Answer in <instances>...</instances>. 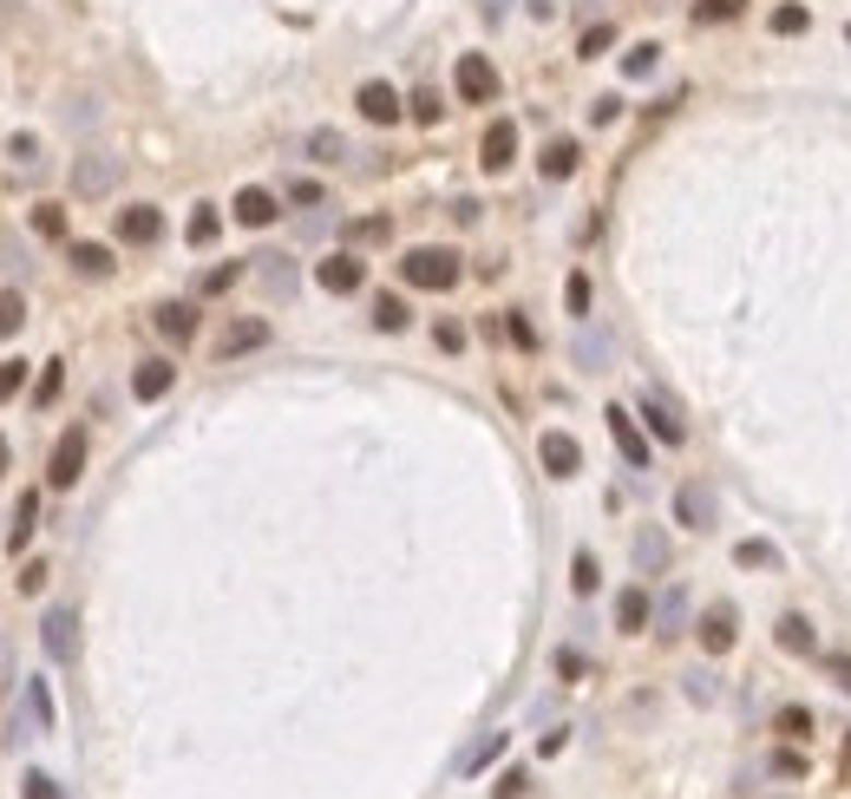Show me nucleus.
Masks as SVG:
<instances>
[{"instance_id":"obj_1","label":"nucleus","mask_w":851,"mask_h":799,"mask_svg":"<svg viewBox=\"0 0 851 799\" xmlns=\"http://www.w3.org/2000/svg\"><path fill=\"white\" fill-rule=\"evenodd\" d=\"M459 275H465V262H459L452 249H433V243H419V249H406V256H400V282H406V289L446 295V289H459Z\"/></svg>"},{"instance_id":"obj_2","label":"nucleus","mask_w":851,"mask_h":799,"mask_svg":"<svg viewBox=\"0 0 851 799\" xmlns=\"http://www.w3.org/2000/svg\"><path fill=\"white\" fill-rule=\"evenodd\" d=\"M452 92H459L465 105H492V98H498V66H492L485 52H459V66H452Z\"/></svg>"},{"instance_id":"obj_3","label":"nucleus","mask_w":851,"mask_h":799,"mask_svg":"<svg viewBox=\"0 0 851 799\" xmlns=\"http://www.w3.org/2000/svg\"><path fill=\"white\" fill-rule=\"evenodd\" d=\"M79 472H85V433L72 426V433H59V446H52V459H46V485H52V492H72Z\"/></svg>"},{"instance_id":"obj_4","label":"nucleus","mask_w":851,"mask_h":799,"mask_svg":"<svg viewBox=\"0 0 851 799\" xmlns=\"http://www.w3.org/2000/svg\"><path fill=\"white\" fill-rule=\"evenodd\" d=\"M714 485H701V479H682L675 485V525H688V531H714Z\"/></svg>"},{"instance_id":"obj_5","label":"nucleus","mask_w":851,"mask_h":799,"mask_svg":"<svg viewBox=\"0 0 851 799\" xmlns=\"http://www.w3.org/2000/svg\"><path fill=\"white\" fill-rule=\"evenodd\" d=\"M111 184H118V157L92 151V157H79V164H72V197L98 203V197H111Z\"/></svg>"},{"instance_id":"obj_6","label":"nucleus","mask_w":851,"mask_h":799,"mask_svg":"<svg viewBox=\"0 0 851 799\" xmlns=\"http://www.w3.org/2000/svg\"><path fill=\"white\" fill-rule=\"evenodd\" d=\"M111 230H118V243H131V249H151V243L164 236V210H157V203H125Z\"/></svg>"},{"instance_id":"obj_7","label":"nucleus","mask_w":851,"mask_h":799,"mask_svg":"<svg viewBox=\"0 0 851 799\" xmlns=\"http://www.w3.org/2000/svg\"><path fill=\"white\" fill-rule=\"evenodd\" d=\"M315 282H321L328 295H354V289L367 282V262H361L354 249H334V256H321V262H315Z\"/></svg>"},{"instance_id":"obj_8","label":"nucleus","mask_w":851,"mask_h":799,"mask_svg":"<svg viewBox=\"0 0 851 799\" xmlns=\"http://www.w3.org/2000/svg\"><path fill=\"white\" fill-rule=\"evenodd\" d=\"M642 420H649V433H655L662 446H682V439H688V420H682V407H675L662 387L642 393Z\"/></svg>"},{"instance_id":"obj_9","label":"nucleus","mask_w":851,"mask_h":799,"mask_svg":"<svg viewBox=\"0 0 851 799\" xmlns=\"http://www.w3.org/2000/svg\"><path fill=\"white\" fill-rule=\"evenodd\" d=\"M354 105H361L367 125H400V118H406V98H400L387 79H367V85L354 92Z\"/></svg>"},{"instance_id":"obj_10","label":"nucleus","mask_w":851,"mask_h":799,"mask_svg":"<svg viewBox=\"0 0 851 799\" xmlns=\"http://www.w3.org/2000/svg\"><path fill=\"white\" fill-rule=\"evenodd\" d=\"M478 164H485V171H511V164H518V125H511V118H492V125H485Z\"/></svg>"},{"instance_id":"obj_11","label":"nucleus","mask_w":851,"mask_h":799,"mask_svg":"<svg viewBox=\"0 0 851 799\" xmlns=\"http://www.w3.org/2000/svg\"><path fill=\"white\" fill-rule=\"evenodd\" d=\"M229 216H236L243 230H269V223L282 216V203H275V190H262V184H243V190H236V203H229Z\"/></svg>"},{"instance_id":"obj_12","label":"nucleus","mask_w":851,"mask_h":799,"mask_svg":"<svg viewBox=\"0 0 851 799\" xmlns=\"http://www.w3.org/2000/svg\"><path fill=\"white\" fill-rule=\"evenodd\" d=\"M256 348H269V321H262V315L229 321V328L216 334V361H236V354H256Z\"/></svg>"},{"instance_id":"obj_13","label":"nucleus","mask_w":851,"mask_h":799,"mask_svg":"<svg viewBox=\"0 0 851 799\" xmlns=\"http://www.w3.org/2000/svg\"><path fill=\"white\" fill-rule=\"evenodd\" d=\"M537 459H544L551 479H577V472H583V446H577L570 433H544V439H537Z\"/></svg>"},{"instance_id":"obj_14","label":"nucleus","mask_w":851,"mask_h":799,"mask_svg":"<svg viewBox=\"0 0 851 799\" xmlns=\"http://www.w3.org/2000/svg\"><path fill=\"white\" fill-rule=\"evenodd\" d=\"M734 623H741V616H734V603H714V610H708V616L695 623L701 649H708V656H728V649H734V636H741Z\"/></svg>"},{"instance_id":"obj_15","label":"nucleus","mask_w":851,"mask_h":799,"mask_svg":"<svg viewBox=\"0 0 851 799\" xmlns=\"http://www.w3.org/2000/svg\"><path fill=\"white\" fill-rule=\"evenodd\" d=\"M603 420H610V439H616V453H623L629 466H649V439H642V426H636V413H623V407H610Z\"/></svg>"},{"instance_id":"obj_16","label":"nucleus","mask_w":851,"mask_h":799,"mask_svg":"<svg viewBox=\"0 0 851 799\" xmlns=\"http://www.w3.org/2000/svg\"><path fill=\"white\" fill-rule=\"evenodd\" d=\"M649 623H655V597H649L642 584H629V590L616 597V630H623V636H642Z\"/></svg>"},{"instance_id":"obj_17","label":"nucleus","mask_w":851,"mask_h":799,"mask_svg":"<svg viewBox=\"0 0 851 799\" xmlns=\"http://www.w3.org/2000/svg\"><path fill=\"white\" fill-rule=\"evenodd\" d=\"M39 643H46V656H52V662H72V649H79V623H72V610H46Z\"/></svg>"},{"instance_id":"obj_18","label":"nucleus","mask_w":851,"mask_h":799,"mask_svg":"<svg viewBox=\"0 0 851 799\" xmlns=\"http://www.w3.org/2000/svg\"><path fill=\"white\" fill-rule=\"evenodd\" d=\"M655 636H662V643L688 636V590H682V584L662 590V603H655Z\"/></svg>"},{"instance_id":"obj_19","label":"nucleus","mask_w":851,"mask_h":799,"mask_svg":"<svg viewBox=\"0 0 851 799\" xmlns=\"http://www.w3.org/2000/svg\"><path fill=\"white\" fill-rule=\"evenodd\" d=\"M773 643H780V649H787V656H806V662H813V656H819V636H813V623H806V616H800V610H787V616H780V623H773Z\"/></svg>"},{"instance_id":"obj_20","label":"nucleus","mask_w":851,"mask_h":799,"mask_svg":"<svg viewBox=\"0 0 851 799\" xmlns=\"http://www.w3.org/2000/svg\"><path fill=\"white\" fill-rule=\"evenodd\" d=\"M577 164H583V144H577V138H551V144H544V157H537V171H544L551 184L577 177Z\"/></svg>"},{"instance_id":"obj_21","label":"nucleus","mask_w":851,"mask_h":799,"mask_svg":"<svg viewBox=\"0 0 851 799\" xmlns=\"http://www.w3.org/2000/svg\"><path fill=\"white\" fill-rule=\"evenodd\" d=\"M151 328H157L164 341L184 348V341H197V308H190V302H164V308L151 315Z\"/></svg>"},{"instance_id":"obj_22","label":"nucleus","mask_w":851,"mask_h":799,"mask_svg":"<svg viewBox=\"0 0 851 799\" xmlns=\"http://www.w3.org/2000/svg\"><path fill=\"white\" fill-rule=\"evenodd\" d=\"M170 387H177V367H170V361H138V374H131V393H138L144 407H151V400H164Z\"/></svg>"},{"instance_id":"obj_23","label":"nucleus","mask_w":851,"mask_h":799,"mask_svg":"<svg viewBox=\"0 0 851 799\" xmlns=\"http://www.w3.org/2000/svg\"><path fill=\"white\" fill-rule=\"evenodd\" d=\"M66 262H72L79 275H92V282L111 275V249H105V243H66Z\"/></svg>"},{"instance_id":"obj_24","label":"nucleus","mask_w":851,"mask_h":799,"mask_svg":"<svg viewBox=\"0 0 851 799\" xmlns=\"http://www.w3.org/2000/svg\"><path fill=\"white\" fill-rule=\"evenodd\" d=\"M33 531H39V498L33 492H20V505H13V531H7V544H13V557L33 544Z\"/></svg>"},{"instance_id":"obj_25","label":"nucleus","mask_w":851,"mask_h":799,"mask_svg":"<svg viewBox=\"0 0 851 799\" xmlns=\"http://www.w3.org/2000/svg\"><path fill=\"white\" fill-rule=\"evenodd\" d=\"M216 230H223V216H216V203H197V210H190V223H184V236H190V249H210V243H216Z\"/></svg>"},{"instance_id":"obj_26","label":"nucleus","mask_w":851,"mask_h":799,"mask_svg":"<svg viewBox=\"0 0 851 799\" xmlns=\"http://www.w3.org/2000/svg\"><path fill=\"white\" fill-rule=\"evenodd\" d=\"M406 321H413V308H406L400 295H374V328H380V334H400Z\"/></svg>"},{"instance_id":"obj_27","label":"nucleus","mask_w":851,"mask_h":799,"mask_svg":"<svg viewBox=\"0 0 851 799\" xmlns=\"http://www.w3.org/2000/svg\"><path fill=\"white\" fill-rule=\"evenodd\" d=\"M308 157H315V164H341V157H347V138L321 125V131H308Z\"/></svg>"},{"instance_id":"obj_28","label":"nucleus","mask_w":851,"mask_h":799,"mask_svg":"<svg viewBox=\"0 0 851 799\" xmlns=\"http://www.w3.org/2000/svg\"><path fill=\"white\" fill-rule=\"evenodd\" d=\"M734 564H741V571H760V564L773 571V564H780V551H773L767 538H741V544H734Z\"/></svg>"},{"instance_id":"obj_29","label":"nucleus","mask_w":851,"mask_h":799,"mask_svg":"<svg viewBox=\"0 0 851 799\" xmlns=\"http://www.w3.org/2000/svg\"><path fill=\"white\" fill-rule=\"evenodd\" d=\"M741 13H747V0H695V26H728Z\"/></svg>"},{"instance_id":"obj_30","label":"nucleus","mask_w":851,"mask_h":799,"mask_svg":"<svg viewBox=\"0 0 851 799\" xmlns=\"http://www.w3.org/2000/svg\"><path fill=\"white\" fill-rule=\"evenodd\" d=\"M33 236L66 243V210H59V203H33Z\"/></svg>"},{"instance_id":"obj_31","label":"nucleus","mask_w":851,"mask_h":799,"mask_svg":"<svg viewBox=\"0 0 851 799\" xmlns=\"http://www.w3.org/2000/svg\"><path fill=\"white\" fill-rule=\"evenodd\" d=\"M636 564H642V571H669V538H662V531H642V538H636Z\"/></svg>"},{"instance_id":"obj_32","label":"nucleus","mask_w":851,"mask_h":799,"mask_svg":"<svg viewBox=\"0 0 851 799\" xmlns=\"http://www.w3.org/2000/svg\"><path fill=\"white\" fill-rule=\"evenodd\" d=\"M20 328H26V295H20V289H0V341L20 334Z\"/></svg>"},{"instance_id":"obj_33","label":"nucleus","mask_w":851,"mask_h":799,"mask_svg":"<svg viewBox=\"0 0 851 799\" xmlns=\"http://www.w3.org/2000/svg\"><path fill=\"white\" fill-rule=\"evenodd\" d=\"M813 26V13L800 7V0H787V7H773V33H787V39H800Z\"/></svg>"},{"instance_id":"obj_34","label":"nucleus","mask_w":851,"mask_h":799,"mask_svg":"<svg viewBox=\"0 0 851 799\" xmlns=\"http://www.w3.org/2000/svg\"><path fill=\"white\" fill-rule=\"evenodd\" d=\"M655 59H662V46H655V39H642V46H629V52H623V72H629V79H649V72H655Z\"/></svg>"},{"instance_id":"obj_35","label":"nucleus","mask_w":851,"mask_h":799,"mask_svg":"<svg viewBox=\"0 0 851 799\" xmlns=\"http://www.w3.org/2000/svg\"><path fill=\"white\" fill-rule=\"evenodd\" d=\"M406 111H413V125H439V118H446V105H439V92H433V85H419V92L406 98Z\"/></svg>"},{"instance_id":"obj_36","label":"nucleus","mask_w":851,"mask_h":799,"mask_svg":"<svg viewBox=\"0 0 851 799\" xmlns=\"http://www.w3.org/2000/svg\"><path fill=\"white\" fill-rule=\"evenodd\" d=\"M236 282H243V262H216V269H203V282H197V289H203V295H229Z\"/></svg>"},{"instance_id":"obj_37","label":"nucleus","mask_w":851,"mask_h":799,"mask_svg":"<svg viewBox=\"0 0 851 799\" xmlns=\"http://www.w3.org/2000/svg\"><path fill=\"white\" fill-rule=\"evenodd\" d=\"M26 721H33V735H46V728H52V702H46V682H26Z\"/></svg>"},{"instance_id":"obj_38","label":"nucleus","mask_w":851,"mask_h":799,"mask_svg":"<svg viewBox=\"0 0 851 799\" xmlns=\"http://www.w3.org/2000/svg\"><path fill=\"white\" fill-rule=\"evenodd\" d=\"M610 46H616V26H610V20H596V26H590V33L577 39V52H583V59H603Z\"/></svg>"},{"instance_id":"obj_39","label":"nucleus","mask_w":851,"mask_h":799,"mask_svg":"<svg viewBox=\"0 0 851 799\" xmlns=\"http://www.w3.org/2000/svg\"><path fill=\"white\" fill-rule=\"evenodd\" d=\"M387 236H393L387 216H361V223H347V243H361V249H367V243H387Z\"/></svg>"},{"instance_id":"obj_40","label":"nucleus","mask_w":851,"mask_h":799,"mask_svg":"<svg viewBox=\"0 0 851 799\" xmlns=\"http://www.w3.org/2000/svg\"><path fill=\"white\" fill-rule=\"evenodd\" d=\"M256 262H262V282H269L275 295H288V289H295V269H288V256H256Z\"/></svg>"},{"instance_id":"obj_41","label":"nucleus","mask_w":851,"mask_h":799,"mask_svg":"<svg viewBox=\"0 0 851 799\" xmlns=\"http://www.w3.org/2000/svg\"><path fill=\"white\" fill-rule=\"evenodd\" d=\"M59 387H66V361H46L39 387H33V407H52V400H59Z\"/></svg>"},{"instance_id":"obj_42","label":"nucleus","mask_w":851,"mask_h":799,"mask_svg":"<svg viewBox=\"0 0 851 799\" xmlns=\"http://www.w3.org/2000/svg\"><path fill=\"white\" fill-rule=\"evenodd\" d=\"M570 584H577V597H590V590L603 584V571H596V557H590V551H577V557H570Z\"/></svg>"},{"instance_id":"obj_43","label":"nucleus","mask_w":851,"mask_h":799,"mask_svg":"<svg viewBox=\"0 0 851 799\" xmlns=\"http://www.w3.org/2000/svg\"><path fill=\"white\" fill-rule=\"evenodd\" d=\"M498 754H505V735H485V741H478V748H472V754L459 761V774H478V767H492Z\"/></svg>"},{"instance_id":"obj_44","label":"nucleus","mask_w":851,"mask_h":799,"mask_svg":"<svg viewBox=\"0 0 851 799\" xmlns=\"http://www.w3.org/2000/svg\"><path fill=\"white\" fill-rule=\"evenodd\" d=\"M773 728H780L787 741H813V715H806V708H780V721H773Z\"/></svg>"},{"instance_id":"obj_45","label":"nucleus","mask_w":851,"mask_h":799,"mask_svg":"<svg viewBox=\"0 0 851 799\" xmlns=\"http://www.w3.org/2000/svg\"><path fill=\"white\" fill-rule=\"evenodd\" d=\"M564 302H570V315H577V321L590 315V275H583V269H577V275L564 282Z\"/></svg>"},{"instance_id":"obj_46","label":"nucleus","mask_w":851,"mask_h":799,"mask_svg":"<svg viewBox=\"0 0 851 799\" xmlns=\"http://www.w3.org/2000/svg\"><path fill=\"white\" fill-rule=\"evenodd\" d=\"M20 799H66V794H59L52 774H26V780H20Z\"/></svg>"},{"instance_id":"obj_47","label":"nucleus","mask_w":851,"mask_h":799,"mask_svg":"<svg viewBox=\"0 0 851 799\" xmlns=\"http://www.w3.org/2000/svg\"><path fill=\"white\" fill-rule=\"evenodd\" d=\"M577 361H583V367H603V361H610V341H603V334H583V341H577Z\"/></svg>"},{"instance_id":"obj_48","label":"nucleus","mask_w":851,"mask_h":799,"mask_svg":"<svg viewBox=\"0 0 851 799\" xmlns=\"http://www.w3.org/2000/svg\"><path fill=\"white\" fill-rule=\"evenodd\" d=\"M20 380H26V361H0V407L20 393Z\"/></svg>"},{"instance_id":"obj_49","label":"nucleus","mask_w":851,"mask_h":799,"mask_svg":"<svg viewBox=\"0 0 851 799\" xmlns=\"http://www.w3.org/2000/svg\"><path fill=\"white\" fill-rule=\"evenodd\" d=\"M773 774H780V780H800V774H806V754L780 748V754H773Z\"/></svg>"},{"instance_id":"obj_50","label":"nucleus","mask_w":851,"mask_h":799,"mask_svg":"<svg viewBox=\"0 0 851 799\" xmlns=\"http://www.w3.org/2000/svg\"><path fill=\"white\" fill-rule=\"evenodd\" d=\"M813 662H819V669H826V675H832V682L851 695V656H813Z\"/></svg>"},{"instance_id":"obj_51","label":"nucleus","mask_w":851,"mask_h":799,"mask_svg":"<svg viewBox=\"0 0 851 799\" xmlns=\"http://www.w3.org/2000/svg\"><path fill=\"white\" fill-rule=\"evenodd\" d=\"M433 341H439L446 354H459V348H465V328H459V321H439V328H433Z\"/></svg>"},{"instance_id":"obj_52","label":"nucleus","mask_w":851,"mask_h":799,"mask_svg":"<svg viewBox=\"0 0 851 799\" xmlns=\"http://www.w3.org/2000/svg\"><path fill=\"white\" fill-rule=\"evenodd\" d=\"M616 118H623V98H596L590 105V125H616Z\"/></svg>"},{"instance_id":"obj_53","label":"nucleus","mask_w":851,"mask_h":799,"mask_svg":"<svg viewBox=\"0 0 851 799\" xmlns=\"http://www.w3.org/2000/svg\"><path fill=\"white\" fill-rule=\"evenodd\" d=\"M288 203H321V184H315V177H295V184H288Z\"/></svg>"},{"instance_id":"obj_54","label":"nucleus","mask_w":851,"mask_h":799,"mask_svg":"<svg viewBox=\"0 0 851 799\" xmlns=\"http://www.w3.org/2000/svg\"><path fill=\"white\" fill-rule=\"evenodd\" d=\"M505 328H511V341H518V348H524V354H531V348H537V328H531V321H524V315H511V321H505Z\"/></svg>"},{"instance_id":"obj_55","label":"nucleus","mask_w":851,"mask_h":799,"mask_svg":"<svg viewBox=\"0 0 851 799\" xmlns=\"http://www.w3.org/2000/svg\"><path fill=\"white\" fill-rule=\"evenodd\" d=\"M46 577H52V571H46V564H26V571H20V590H26V597H33V590H46Z\"/></svg>"},{"instance_id":"obj_56","label":"nucleus","mask_w":851,"mask_h":799,"mask_svg":"<svg viewBox=\"0 0 851 799\" xmlns=\"http://www.w3.org/2000/svg\"><path fill=\"white\" fill-rule=\"evenodd\" d=\"M524 787H531V780H524V774H505V780H498V787H492V794H498V799H524Z\"/></svg>"},{"instance_id":"obj_57","label":"nucleus","mask_w":851,"mask_h":799,"mask_svg":"<svg viewBox=\"0 0 851 799\" xmlns=\"http://www.w3.org/2000/svg\"><path fill=\"white\" fill-rule=\"evenodd\" d=\"M7 151H13V157H26V164H33V157H39V144H33V138H20V131H13V138H7Z\"/></svg>"},{"instance_id":"obj_58","label":"nucleus","mask_w":851,"mask_h":799,"mask_svg":"<svg viewBox=\"0 0 851 799\" xmlns=\"http://www.w3.org/2000/svg\"><path fill=\"white\" fill-rule=\"evenodd\" d=\"M505 7H511V0H478V13H485V20H498Z\"/></svg>"},{"instance_id":"obj_59","label":"nucleus","mask_w":851,"mask_h":799,"mask_svg":"<svg viewBox=\"0 0 851 799\" xmlns=\"http://www.w3.org/2000/svg\"><path fill=\"white\" fill-rule=\"evenodd\" d=\"M7 459H13V453H7V439H0V472H7Z\"/></svg>"}]
</instances>
